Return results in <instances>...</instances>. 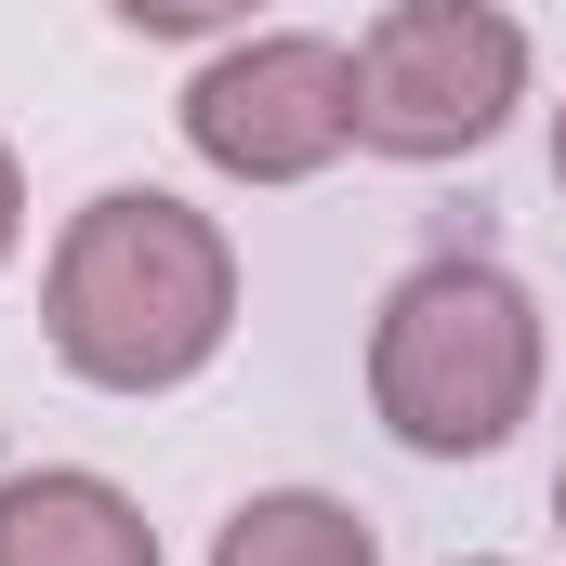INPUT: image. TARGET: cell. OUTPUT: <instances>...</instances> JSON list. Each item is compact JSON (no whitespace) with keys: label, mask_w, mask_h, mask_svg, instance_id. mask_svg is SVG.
Wrapping results in <instances>:
<instances>
[{"label":"cell","mask_w":566,"mask_h":566,"mask_svg":"<svg viewBox=\"0 0 566 566\" xmlns=\"http://www.w3.org/2000/svg\"><path fill=\"white\" fill-rule=\"evenodd\" d=\"M554 185H566V106H554Z\"/></svg>","instance_id":"obj_9"},{"label":"cell","mask_w":566,"mask_h":566,"mask_svg":"<svg viewBox=\"0 0 566 566\" xmlns=\"http://www.w3.org/2000/svg\"><path fill=\"white\" fill-rule=\"evenodd\" d=\"M369 409L409 461H488L541 409V303L488 251H434L369 316Z\"/></svg>","instance_id":"obj_2"},{"label":"cell","mask_w":566,"mask_h":566,"mask_svg":"<svg viewBox=\"0 0 566 566\" xmlns=\"http://www.w3.org/2000/svg\"><path fill=\"white\" fill-rule=\"evenodd\" d=\"M171 119L224 185H316L356 145V53L316 40V27H251L185 80Z\"/></svg>","instance_id":"obj_4"},{"label":"cell","mask_w":566,"mask_h":566,"mask_svg":"<svg viewBox=\"0 0 566 566\" xmlns=\"http://www.w3.org/2000/svg\"><path fill=\"white\" fill-rule=\"evenodd\" d=\"M211 566H382V527L329 488H251L211 527Z\"/></svg>","instance_id":"obj_6"},{"label":"cell","mask_w":566,"mask_h":566,"mask_svg":"<svg viewBox=\"0 0 566 566\" xmlns=\"http://www.w3.org/2000/svg\"><path fill=\"white\" fill-rule=\"evenodd\" d=\"M527 106V27L501 0H396L356 40V145L369 158H474Z\"/></svg>","instance_id":"obj_3"},{"label":"cell","mask_w":566,"mask_h":566,"mask_svg":"<svg viewBox=\"0 0 566 566\" xmlns=\"http://www.w3.org/2000/svg\"><path fill=\"white\" fill-rule=\"evenodd\" d=\"M40 343L93 396H185L238 343V238L171 185L80 198L40 264Z\"/></svg>","instance_id":"obj_1"},{"label":"cell","mask_w":566,"mask_h":566,"mask_svg":"<svg viewBox=\"0 0 566 566\" xmlns=\"http://www.w3.org/2000/svg\"><path fill=\"white\" fill-rule=\"evenodd\" d=\"M27 251V171H13V145H0V264Z\"/></svg>","instance_id":"obj_8"},{"label":"cell","mask_w":566,"mask_h":566,"mask_svg":"<svg viewBox=\"0 0 566 566\" xmlns=\"http://www.w3.org/2000/svg\"><path fill=\"white\" fill-rule=\"evenodd\" d=\"M0 566H158V527L119 474L40 461V474H0Z\"/></svg>","instance_id":"obj_5"},{"label":"cell","mask_w":566,"mask_h":566,"mask_svg":"<svg viewBox=\"0 0 566 566\" xmlns=\"http://www.w3.org/2000/svg\"><path fill=\"white\" fill-rule=\"evenodd\" d=\"M461 566H501V554H461Z\"/></svg>","instance_id":"obj_11"},{"label":"cell","mask_w":566,"mask_h":566,"mask_svg":"<svg viewBox=\"0 0 566 566\" xmlns=\"http://www.w3.org/2000/svg\"><path fill=\"white\" fill-rule=\"evenodd\" d=\"M133 40H224V27H251L264 0H106Z\"/></svg>","instance_id":"obj_7"},{"label":"cell","mask_w":566,"mask_h":566,"mask_svg":"<svg viewBox=\"0 0 566 566\" xmlns=\"http://www.w3.org/2000/svg\"><path fill=\"white\" fill-rule=\"evenodd\" d=\"M554 527H566V474H554Z\"/></svg>","instance_id":"obj_10"}]
</instances>
